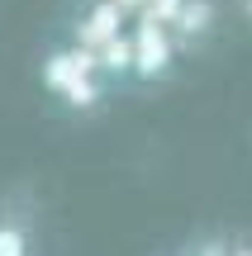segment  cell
<instances>
[{"instance_id":"obj_1","label":"cell","mask_w":252,"mask_h":256,"mask_svg":"<svg viewBox=\"0 0 252 256\" xmlns=\"http://www.w3.org/2000/svg\"><path fill=\"white\" fill-rule=\"evenodd\" d=\"M129 48H133V66H129V72L138 76V81H162V76H171L176 43L167 38V28H162V24H148V19H143V24L133 28Z\"/></svg>"},{"instance_id":"obj_2","label":"cell","mask_w":252,"mask_h":256,"mask_svg":"<svg viewBox=\"0 0 252 256\" xmlns=\"http://www.w3.org/2000/svg\"><path fill=\"white\" fill-rule=\"evenodd\" d=\"M214 24H219V5H214V0H181L176 14H171V24H167V38L176 43V52H181V48L190 52V48L209 43Z\"/></svg>"},{"instance_id":"obj_3","label":"cell","mask_w":252,"mask_h":256,"mask_svg":"<svg viewBox=\"0 0 252 256\" xmlns=\"http://www.w3.org/2000/svg\"><path fill=\"white\" fill-rule=\"evenodd\" d=\"M119 24H124V5L119 0H95L91 19H86V28H81L86 52H91V48H105L110 38H119Z\"/></svg>"},{"instance_id":"obj_4","label":"cell","mask_w":252,"mask_h":256,"mask_svg":"<svg viewBox=\"0 0 252 256\" xmlns=\"http://www.w3.org/2000/svg\"><path fill=\"white\" fill-rule=\"evenodd\" d=\"M0 256H34V228L19 209L0 214Z\"/></svg>"},{"instance_id":"obj_5","label":"cell","mask_w":252,"mask_h":256,"mask_svg":"<svg viewBox=\"0 0 252 256\" xmlns=\"http://www.w3.org/2000/svg\"><path fill=\"white\" fill-rule=\"evenodd\" d=\"M233 5H238V19H243V24L252 28V0H233Z\"/></svg>"},{"instance_id":"obj_6","label":"cell","mask_w":252,"mask_h":256,"mask_svg":"<svg viewBox=\"0 0 252 256\" xmlns=\"http://www.w3.org/2000/svg\"><path fill=\"white\" fill-rule=\"evenodd\" d=\"M228 256H252V252H247V247H243V252H228Z\"/></svg>"},{"instance_id":"obj_7","label":"cell","mask_w":252,"mask_h":256,"mask_svg":"<svg viewBox=\"0 0 252 256\" xmlns=\"http://www.w3.org/2000/svg\"><path fill=\"white\" fill-rule=\"evenodd\" d=\"M176 256H195V252H176Z\"/></svg>"}]
</instances>
